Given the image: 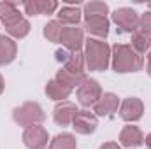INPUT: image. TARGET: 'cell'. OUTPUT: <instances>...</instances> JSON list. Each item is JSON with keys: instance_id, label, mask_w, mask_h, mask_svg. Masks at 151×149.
<instances>
[{"instance_id": "6da1fadb", "label": "cell", "mask_w": 151, "mask_h": 149, "mask_svg": "<svg viewBox=\"0 0 151 149\" xmlns=\"http://www.w3.org/2000/svg\"><path fill=\"white\" fill-rule=\"evenodd\" d=\"M144 65V60L139 53L127 44H116L113 47V69L119 74L139 72Z\"/></svg>"}, {"instance_id": "7a4b0ae2", "label": "cell", "mask_w": 151, "mask_h": 149, "mask_svg": "<svg viewBox=\"0 0 151 149\" xmlns=\"http://www.w3.org/2000/svg\"><path fill=\"white\" fill-rule=\"evenodd\" d=\"M111 49L104 40L99 39H88L86 40V51H84V63L90 70H106L109 67Z\"/></svg>"}, {"instance_id": "3957f363", "label": "cell", "mask_w": 151, "mask_h": 149, "mask_svg": "<svg viewBox=\"0 0 151 149\" xmlns=\"http://www.w3.org/2000/svg\"><path fill=\"white\" fill-rule=\"evenodd\" d=\"M12 117H14V121L19 126L32 128V126H37V125H40L44 121V111H42V107L39 104H35V102H27L21 107H16L14 109Z\"/></svg>"}, {"instance_id": "277c9868", "label": "cell", "mask_w": 151, "mask_h": 149, "mask_svg": "<svg viewBox=\"0 0 151 149\" xmlns=\"http://www.w3.org/2000/svg\"><path fill=\"white\" fill-rule=\"evenodd\" d=\"M113 21L118 25V28L121 32L135 34L139 30V16L130 7H119V9H116L113 12Z\"/></svg>"}, {"instance_id": "5b68a950", "label": "cell", "mask_w": 151, "mask_h": 149, "mask_svg": "<svg viewBox=\"0 0 151 149\" xmlns=\"http://www.w3.org/2000/svg\"><path fill=\"white\" fill-rule=\"evenodd\" d=\"M102 97V88L95 79H86L77 88V98L79 104L84 107H93Z\"/></svg>"}, {"instance_id": "8992f818", "label": "cell", "mask_w": 151, "mask_h": 149, "mask_svg": "<svg viewBox=\"0 0 151 149\" xmlns=\"http://www.w3.org/2000/svg\"><path fill=\"white\" fill-rule=\"evenodd\" d=\"M23 142L28 149H46L47 146V132L44 126H32L27 128L23 133Z\"/></svg>"}, {"instance_id": "52a82bcc", "label": "cell", "mask_w": 151, "mask_h": 149, "mask_svg": "<svg viewBox=\"0 0 151 149\" xmlns=\"http://www.w3.org/2000/svg\"><path fill=\"white\" fill-rule=\"evenodd\" d=\"M142 112H144V105L135 97L125 98L121 102V105H119V116L125 121H137V119L142 117Z\"/></svg>"}, {"instance_id": "ba28073f", "label": "cell", "mask_w": 151, "mask_h": 149, "mask_svg": "<svg viewBox=\"0 0 151 149\" xmlns=\"http://www.w3.org/2000/svg\"><path fill=\"white\" fill-rule=\"evenodd\" d=\"M72 128L81 135H90L97 130V116L88 111H77L72 121Z\"/></svg>"}, {"instance_id": "9c48e42d", "label": "cell", "mask_w": 151, "mask_h": 149, "mask_svg": "<svg viewBox=\"0 0 151 149\" xmlns=\"http://www.w3.org/2000/svg\"><path fill=\"white\" fill-rule=\"evenodd\" d=\"M76 114H77V109H76L74 104L63 100V102H60V104L55 107V111H53V119H55V123L60 125V126H69V125H72Z\"/></svg>"}, {"instance_id": "30bf717a", "label": "cell", "mask_w": 151, "mask_h": 149, "mask_svg": "<svg viewBox=\"0 0 151 149\" xmlns=\"http://www.w3.org/2000/svg\"><path fill=\"white\" fill-rule=\"evenodd\" d=\"M25 14L37 16V14H53L58 9V2L55 0H28L23 2Z\"/></svg>"}, {"instance_id": "8fae6325", "label": "cell", "mask_w": 151, "mask_h": 149, "mask_svg": "<svg viewBox=\"0 0 151 149\" xmlns=\"http://www.w3.org/2000/svg\"><path fill=\"white\" fill-rule=\"evenodd\" d=\"M118 105H119V98L114 93H104L100 97V100L93 105V111H95L97 116L109 117V116H113L114 112L118 111Z\"/></svg>"}, {"instance_id": "7c38bea8", "label": "cell", "mask_w": 151, "mask_h": 149, "mask_svg": "<svg viewBox=\"0 0 151 149\" xmlns=\"http://www.w3.org/2000/svg\"><path fill=\"white\" fill-rule=\"evenodd\" d=\"M60 42H62L70 53L79 51L81 46H83V42H84V39H83V30L77 28V27H65L63 32H62Z\"/></svg>"}, {"instance_id": "4fadbf2b", "label": "cell", "mask_w": 151, "mask_h": 149, "mask_svg": "<svg viewBox=\"0 0 151 149\" xmlns=\"http://www.w3.org/2000/svg\"><path fill=\"white\" fill-rule=\"evenodd\" d=\"M0 19L5 25V30H7V28L14 27L16 23H19L23 19V16L18 11L16 4H12V2H0Z\"/></svg>"}, {"instance_id": "5bb4252c", "label": "cell", "mask_w": 151, "mask_h": 149, "mask_svg": "<svg viewBox=\"0 0 151 149\" xmlns=\"http://www.w3.org/2000/svg\"><path fill=\"white\" fill-rule=\"evenodd\" d=\"M119 142L125 148H139L144 142V135L137 126H125L119 133Z\"/></svg>"}, {"instance_id": "9a60e30c", "label": "cell", "mask_w": 151, "mask_h": 149, "mask_svg": "<svg viewBox=\"0 0 151 149\" xmlns=\"http://www.w3.org/2000/svg\"><path fill=\"white\" fill-rule=\"evenodd\" d=\"M84 28H86L88 34H91L95 37L106 39L107 34H109V21L104 16H100V18H88V19H84Z\"/></svg>"}, {"instance_id": "2e32d148", "label": "cell", "mask_w": 151, "mask_h": 149, "mask_svg": "<svg viewBox=\"0 0 151 149\" xmlns=\"http://www.w3.org/2000/svg\"><path fill=\"white\" fill-rule=\"evenodd\" d=\"M56 79H58L60 82H63L65 86H69L70 90H74L76 86L79 88V84H81V82H84L88 77H86L84 72H76V70H70V69L62 67V70L58 72Z\"/></svg>"}, {"instance_id": "e0dca14e", "label": "cell", "mask_w": 151, "mask_h": 149, "mask_svg": "<svg viewBox=\"0 0 151 149\" xmlns=\"http://www.w3.org/2000/svg\"><path fill=\"white\" fill-rule=\"evenodd\" d=\"M16 42L12 39L0 35V65H7L16 58Z\"/></svg>"}, {"instance_id": "ac0fdd59", "label": "cell", "mask_w": 151, "mask_h": 149, "mask_svg": "<svg viewBox=\"0 0 151 149\" xmlns=\"http://www.w3.org/2000/svg\"><path fill=\"white\" fill-rule=\"evenodd\" d=\"M70 88L69 86H65L63 82H60L58 79H51L47 84H46V95L49 97V98H53V100H65L69 95H70Z\"/></svg>"}, {"instance_id": "d6986e66", "label": "cell", "mask_w": 151, "mask_h": 149, "mask_svg": "<svg viewBox=\"0 0 151 149\" xmlns=\"http://www.w3.org/2000/svg\"><path fill=\"white\" fill-rule=\"evenodd\" d=\"M58 21L62 25L77 27V23L81 21V11L77 9V5H65L58 11Z\"/></svg>"}, {"instance_id": "ffe728a7", "label": "cell", "mask_w": 151, "mask_h": 149, "mask_svg": "<svg viewBox=\"0 0 151 149\" xmlns=\"http://www.w3.org/2000/svg\"><path fill=\"white\" fill-rule=\"evenodd\" d=\"M132 44V49L135 51V53H139V54H144L146 51H150L151 49V37L148 34H144V32H135L134 35H132V40H130Z\"/></svg>"}, {"instance_id": "44dd1931", "label": "cell", "mask_w": 151, "mask_h": 149, "mask_svg": "<svg viewBox=\"0 0 151 149\" xmlns=\"http://www.w3.org/2000/svg\"><path fill=\"white\" fill-rule=\"evenodd\" d=\"M107 12H109V7H107L106 2H90V4L84 5V19H88V18H100V16L106 18Z\"/></svg>"}, {"instance_id": "7402d4cb", "label": "cell", "mask_w": 151, "mask_h": 149, "mask_svg": "<svg viewBox=\"0 0 151 149\" xmlns=\"http://www.w3.org/2000/svg\"><path fill=\"white\" fill-rule=\"evenodd\" d=\"M49 149H76V137L70 133H60L51 140Z\"/></svg>"}, {"instance_id": "603a6c76", "label": "cell", "mask_w": 151, "mask_h": 149, "mask_svg": "<svg viewBox=\"0 0 151 149\" xmlns=\"http://www.w3.org/2000/svg\"><path fill=\"white\" fill-rule=\"evenodd\" d=\"M63 25L60 21H49L46 27H44V37L51 42H60L62 39V32H63Z\"/></svg>"}, {"instance_id": "cb8c5ba5", "label": "cell", "mask_w": 151, "mask_h": 149, "mask_svg": "<svg viewBox=\"0 0 151 149\" xmlns=\"http://www.w3.org/2000/svg\"><path fill=\"white\" fill-rule=\"evenodd\" d=\"M7 32H9V35H12V37L16 39H23L28 35V32H30V23L23 18L19 23H16L14 27H11V28H7Z\"/></svg>"}, {"instance_id": "d4e9b609", "label": "cell", "mask_w": 151, "mask_h": 149, "mask_svg": "<svg viewBox=\"0 0 151 149\" xmlns=\"http://www.w3.org/2000/svg\"><path fill=\"white\" fill-rule=\"evenodd\" d=\"M139 28H141V32L148 34L151 37V11L150 12H144V14L139 18Z\"/></svg>"}, {"instance_id": "484cf974", "label": "cell", "mask_w": 151, "mask_h": 149, "mask_svg": "<svg viewBox=\"0 0 151 149\" xmlns=\"http://www.w3.org/2000/svg\"><path fill=\"white\" fill-rule=\"evenodd\" d=\"M100 149H121L116 142H106L104 146H100Z\"/></svg>"}, {"instance_id": "4316f807", "label": "cell", "mask_w": 151, "mask_h": 149, "mask_svg": "<svg viewBox=\"0 0 151 149\" xmlns=\"http://www.w3.org/2000/svg\"><path fill=\"white\" fill-rule=\"evenodd\" d=\"M144 142H146V148H148V149H151V133H150V135H146Z\"/></svg>"}, {"instance_id": "83f0119b", "label": "cell", "mask_w": 151, "mask_h": 149, "mask_svg": "<svg viewBox=\"0 0 151 149\" xmlns=\"http://www.w3.org/2000/svg\"><path fill=\"white\" fill-rule=\"evenodd\" d=\"M148 74L151 75V49H150V54H148Z\"/></svg>"}, {"instance_id": "f1b7e54d", "label": "cell", "mask_w": 151, "mask_h": 149, "mask_svg": "<svg viewBox=\"0 0 151 149\" xmlns=\"http://www.w3.org/2000/svg\"><path fill=\"white\" fill-rule=\"evenodd\" d=\"M4 91V79H2V75H0V93Z\"/></svg>"}, {"instance_id": "f546056e", "label": "cell", "mask_w": 151, "mask_h": 149, "mask_svg": "<svg viewBox=\"0 0 151 149\" xmlns=\"http://www.w3.org/2000/svg\"><path fill=\"white\" fill-rule=\"evenodd\" d=\"M148 7H150V9H151V2H150V4H148Z\"/></svg>"}]
</instances>
